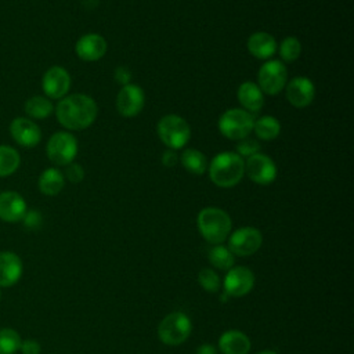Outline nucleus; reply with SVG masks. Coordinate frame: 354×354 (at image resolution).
Instances as JSON below:
<instances>
[{
  "label": "nucleus",
  "instance_id": "nucleus-1",
  "mask_svg": "<svg viewBox=\"0 0 354 354\" xmlns=\"http://www.w3.org/2000/svg\"><path fill=\"white\" fill-rule=\"evenodd\" d=\"M57 120L66 130H84L97 118V102L87 94L76 93L65 95L54 108Z\"/></svg>",
  "mask_w": 354,
  "mask_h": 354
},
{
  "label": "nucleus",
  "instance_id": "nucleus-2",
  "mask_svg": "<svg viewBox=\"0 0 354 354\" xmlns=\"http://www.w3.org/2000/svg\"><path fill=\"white\" fill-rule=\"evenodd\" d=\"M210 181L220 188L235 187L245 174V160L236 152H220L207 166Z\"/></svg>",
  "mask_w": 354,
  "mask_h": 354
},
{
  "label": "nucleus",
  "instance_id": "nucleus-3",
  "mask_svg": "<svg viewBox=\"0 0 354 354\" xmlns=\"http://www.w3.org/2000/svg\"><path fill=\"white\" fill-rule=\"evenodd\" d=\"M196 225L206 242L221 245L231 234L232 220L225 210L209 206L198 213Z\"/></svg>",
  "mask_w": 354,
  "mask_h": 354
},
{
  "label": "nucleus",
  "instance_id": "nucleus-4",
  "mask_svg": "<svg viewBox=\"0 0 354 354\" xmlns=\"http://www.w3.org/2000/svg\"><path fill=\"white\" fill-rule=\"evenodd\" d=\"M156 130L160 141L169 149L174 151L184 148L191 137V127L188 122L176 113L162 116L158 122Z\"/></svg>",
  "mask_w": 354,
  "mask_h": 354
},
{
  "label": "nucleus",
  "instance_id": "nucleus-5",
  "mask_svg": "<svg viewBox=\"0 0 354 354\" xmlns=\"http://www.w3.org/2000/svg\"><path fill=\"white\" fill-rule=\"evenodd\" d=\"M192 332V322L183 311H173L167 314L158 326L159 340L166 346L183 344Z\"/></svg>",
  "mask_w": 354,
  "mask_h": 354
},
{
  "label": "nucleus",
  "instance_id": "nucleus-6",
  "mask_svg": "<svg viewBox=\"0 0 354 354\" xmlns=\"http://www.w3.org/2000/svg\"><path fill=\"white\" fill-rule=\"evenodd\" d=\"M253 123L254 118L252 113L242 108H231L220 115L217 126L225 138L239 141L249 137V134L253 131Z\"/></svg>",
  "mask_w": 354,
  "mask_h": 354
},
{
  "label": "nucleus",
  "instance_id": "nucleus-7",
  "mask_svg": "<svg viewBox=\"0 0 354 354\" xmlns=\"http://www.w3.org/2000/svg\"><path fill=\"white\" fill-rule=\"evenodd\" d=\"M46 153L55 166H66L72 163L77 155V141L69 131H57L48 138Z\"/></svg>",
  "mask_w": 354,
  "mask_h": 354
},
{
  "label": "nucleus",
  "instance_id": "nucleus-8",
  "mask_svg": "<svg viewBox=\"0 0 354 354\" xmlns=\"http://www.w3.org/2000/svg\"><path fill=\"white\" fill-rule=\"evenodd\" d=\"M288 82V71L282 61L268 59L266 61L257 73V86L263 94L277 95L281 93Z\"/></svg>",
  "mask_w": 354,
  "mask_h": 354
},
{
  "label": "nucleus",
  "instance_id": "nucleus-9",
  "mask_svg": "<svg viewBox=\"0 0 354 354\" xmlns=\"http://www.w3.org/2000/svg\"><path fill=\"white\" fill-rule=\"evenodd\" d=\"M263 243L260 230L254 227H241L228 235V249L234 256L248 257L254 254Z\"/></svg>",
  "mask_w": 354,
  "mask_h": 354
},
{
  "label": "nucleus",
  "instance_id": "nucleus-10",
  "mask_svg": "<svg viewBox=\"0 0 354 354\" xmlns=\"http://www.w3.org/2000/svg\"><path fill=\"white\" fill-rule=\"evenodd\" d=\"M41 88L47 98L61 100L71 88V75L59 65L50 66L41 77Z\"/></svg>",
  "mask_w": 354,
  "mask_h": 354
},
{
  "label": "nucleus",
  "instance_id": "nucleus-11",
  "mask_svg": "<svg viewBox=\"0 0 354 354\" xmlns=\"http://www.w3.org/2000/svg\"><path fill=\"white\" fill-rule=\"evenodd\" d=\"M253 286H254V274L252 272V270L243 266H236L230 268L223 281L224 293L230 297L245 296L253 289Z\"/></svg>",
  "mask_w": 354,
  "mask_h": 354
},
{
  "label": "nucleus",
  "instance_id": "nucleus-12",
  "mask_svg": "<svg viewBox=\"0 0 354 354\" xmlns=\"http://www.w3.org/2000/svg\"><path fill=\"white\" fill-rule=\"evenodd\" d=\"M245 173L253 183L268 185L277 177V166L270 156L257 152L245 160Z\"/></svg>",
  "mask_w": 354,
  "mask_h": 354
},
{
  "label": "nucleus",
  "instance_id": "nucleus-13",
  "mask_svg": "<svg viewBox=\"0 0 354 354\" xmlns=\"http://www.w3.org/2000/svg\"><path fill=\"white\" fill-rule=\"evenodd\" d=\"M145 102L144 90L133 83L122 86L116 97V109L124 118H134L137 116Z\"/></svg>",
  "mask_w": 354,
  "mask_h": 354
},
{
  "label": "nucleus",
  "instance_id": "nucleus-14",
  "mask_svg": "<svg viewBox=\"0 0 354 354\" xmlns=\"http://www.w3.org/2000/svg\"><path fill=\"white\" fill-rule=\"evenodd\" d=\"M10 136L18 145L33 148L41 140V130L35 120L25 116H18L10 123Z\"/></svg>",
  "mask_w": 354,
  "mask_h": 354
},
{
  "label": "nucleus",
  "instance_id": "nucleus-15",
  "mask_svg": "<svg viewBox=\"0 0 354 354\" xmlns=\"http://www.w3.org/2000/svg\"><path fill=\"white\" fill-rule=\"evenodd\" d=\"M285 94L289 104L295 108L308 106L315 97V86L306 76H296L285 86Z\"/></svg>",
  "mask_w": 354,
  "mask_h": 354
},
{
  "label": "nucleus",
  "instance_id": "nucleus-16",
  "mask_svg": "<svg viewBox=\"0 0 354 354\" xmlns=\"http://www.w3.org/2000/svg\"><path fill=\"white\" fill-rule=\"evenodd\" d=\"M28 212L24 196L15 191L0 192V220L6 223H17L24 218Z\"/></svg>",
  "mask_w": 354,
  "mask_h": 354
},
{
  "label": "nucleus",
  "instance_id": "nucleus-17",
  "mask_svg": "<svg viewBox=\"0 0 354 354\" xmlns=\"http://www.w3.org/2000/svg\"><path fill=\"white\" fill-rule=\"evenodd\" d=\"M106 40L98 33H86L75 44L77 57L83 61L93 62L102 58L106 53Z\"/></svg>",
  "mask_w": 354,
  "mask_h": 354
},
{
  "label": "nucleus",
  "instance_id": "nucleus-18",
  "mask_svg": "<svg viewBox=\"0 0 354 354\" xmlns=\"http://www.w3.org/2000/svg\"><path fill=\"white\" fill-rule=\"evenodd\" d=\"M22 275V261L14 252H0V286L10 288L15 285Z\"/></svg>",
  "mask_w": 354,
  "mask_h": 354
},
{
  "label": "nucleus",
  "instance_id": "nucleus-19",
  "mask_svg": "<svg viewBox=\"0 0 354 354\" xmlns=\"http://www.w3.org/2000/svg\"><path fill=\"white\" fill-rule=\"evenodd\" d=\"M250 347V339L239 329H228L218 337L221 354H249Z\"/></svg>",
  "mask_w": 354,
  "mask_h": 354
},
{
  "label": "nucleus",
  "instance_id": "nucleus-20",
  "mask_svg": "<svg viewBox=\"0 0 354 354\" xmlns=\"http://www.w3.org/2000/svg\"><path fill=\"white\" fill-rule=\"evenodd\" d=\"M236 97L239 104L242 105V109H245L249 113L259 112L264 105V94L260 90V87L254 82H243L239 84Z\"/></svg>",
  "mask_w": 354,
  "mask_h": 354
},
{
  "label": "nucleus",
  "instance_id": "nucleus-21",
  "mask_svg": "<svg viewBox=\"0 0 354 354\" xmlns=\"http://www.w3.org/2000/svg\"><path fill=\"white\" fill-rule=\"evenodd\" d=\"M248 50L259 59H268L277 53L278 44L272 35L267 32H256L248 39Z\"/></svg>",
  "mask_w": 354,
  "mask_h": 354
},
{
  "label": "nucleus",
  "instance_id": "nucleus-22",
  "mask_svg": "<svg viewBox=\"0 0 354 354\" xmlns=\"http://www.w3.org/2000/svg\"><path fill=\"white\" fill-rule=\"evenodd\" d=\"M65 185L64 173L57 167H47L44 169L37 180L39 191L47 196L58 195Z\"/></svg>",
  "mask_w": 354,
  "mask_h": 354
},
{
  "label": "nucleus",
  "instance_id": "nucleus-23",
  "mask_svg": "<svg viewBox=\"0 0 354 354\" xmlns=\"http://www.w3.org/2000/svg\"><path fill=\"white\" fill-rule=\"evenodd\" d=\"M24 111L29 119H46L54 112V105L46 95H33L25 101Z\"/></svg>",
  "mask_w": 354,
  "mask_h": 354
},
{
  "label": "nucleus",
  "instance_id": "nucleus-24",
  "mask_svg": "<svg viewBox=\"0 0 354 354\" xmlns=\"http://www.w3.org/2000/svg\"><path fill=\"white\" fill-rule=\"evenodd\" d=\"M180 162L187 171L196 176H201L205 171H207V166H209V162L205 153L195 148L184 149L180 156Z\"/></svg>",
  "mask_w": 354,
  "mask_h": 354
},
{
  "label": "nucleus",
  "instance_id": "nucleus-25",
  "mask_svg": "<svg viewBox=\"0 0 354 354\" xmlns=\"http://www.w3.org/2000/svg\"><path fill=\"white\" fill-rule=\"evenodd\" d=\"M253 131L259 140L272 141L281 133V123L271 115L260 116L253 123Z\"/></svg>",
  "mask_w": 354,
  "mask_h": 354
},
{
  "label": "nucleus",
  "instance_id": "nucleus-26",
  "mask_svg": "<svg viewBox=\"0 0 354 354\" xmlns=\"http://www.w3.org/2000/svg\"><path fill=\"white\" fill-rule=\"evenodd\" d=\"M21 165L19 152L6 144H0V177H8L14 174Z\"/></svg>",
  "mask_w": 354,
  "mask_h": 354
},
{
  "label": "nucleus",
  "instance_id": "nucleus-27",
  "mask_svg": "<svg viewBox=\"0 0 354 354\" xmlns=\"http://www.w3.org/2000/svg\"><path fill=\"white\" fill-rule=\"evenodd\" d=\"M207 260L214 268L221 271H228L230 268L234 267L235 256L231 253V250L227 246L214 245L207 253Z\"/></svg>",
  "mask_w": 354,
  "mask_h": 354
},
{
  "label": "nucleus",
  "instance_id": "nucleus-28",
  "mask_svg": "<svg viewBox=\"0 0 354 354\" xmlns=\"http://www.w3.org/2000/svg\"><path fill=\"white\" fill-rule=\"evenodd\" d=\"M278 51H279V57H281L283 64L285 62H288V64L293 62L301 54V43H300V40L297 37L288 36L278 46Z\"/></svg>",
  "mask_w": 354,
  "mask_h": 354
},
{
  "label": "nucleus",
  "instance_id": "nucleus-29",
  "mask_svg": "<svg viewBox=\"0 0 354 354\" xmlns=\"http://www.w3.org/2000/svg\"><path fill=\"white\" fill-rule=\"evenodd\" d=\"M21 336L12 328L0 329V354H14L19 350Z\"/></svg>",
  "mask_w": 354,
  "mask_h": 354
},
{
  "label": "nucleus",
  "instance_id": "nucleus-30",
  "mask_svg": "<svg viewBox=\"0 0 354 354\" xmlns=\"http://www.w3.org/2000/svg\"><path fill=\"white\" fill-rule=\"evenodd\" d=\"M198 282L209 293L218 292V289L221 286L218 274L212 268H202L198 274Z\"/></svg>",
  "mask_w": 354,
  "mask_h": 354
},
{
  "label": "nucleus",
  "instance_id": "nucleus-31",
  "mask_svg": "<svg viewBox=\"0 0 354 354\" xmlns=\"http://www.w3.org/2000/svg\"><path fill=\"white\" fill-rule=\"evenodd\" d=\"M259 149H260L259 141L252 137H245V138L239 140L236 144V153L241 158H249V156L257 153Z\"/></svg>",
  "mask_w": 354,
  "mask_h": 354
},
{
  "label": "nucleus",
  "instance_id": "nucleus-32",
  "mask_svg": "<svg viewBox=\"0 0 354 354\" xmlns=\"http://www.w3.org/2000/svg\"><path fill=\"white\" fill-rule=\"evenodd\" d=\"M64 177H65L68 181H71V183H73V184H77V183H80V181L84 178V169H83L79 163L72 162V163L66 165Z\"/></svg>",
  "mask_w": 354,
  "mask_h": 354
},
{
  "label": "nucleus",
  "instance_id": "nucleus-33",
  "mask_svg": "<svg viewBox=\"0 0 354 354\" xmlns=\"http://www.w3.org/2000/svg\"><path fill=\"white\" fill-rule=\"evenodd\" d=\"M19 350L22 351V354H40L41 347L40 343L35 339H26L21 342Z\"/></svg>",
  "mask_w": 354,
  "mask_h": 354
},
{
  "label": "nucleus",
  "instance_id": "nucleus-34",
  "mask_svg": "<svg viewBox=\"0 0 354 354\" xmlns=\"http://www.w3.org/2000/svg\"><path fill=\"white\" fill-rule=\"evenodd\" d=\"M22 220H24V223H25V225L28 228L35 230V228H39L40 224H41V214L39 212H36V210H30V212L28 210Z\"/></svg>",
  "mask_w": 354,
  "mask_h": 354
},
{
  "label": "nucleus",
  "instance_id": "nucleus-35",
  "mask_svg": "<svg viewBox=\"0 0 354 354\" xmlns=\"http://www.w3.org/2000/svg\"><path fill=\"white\" fill-rule=\"evenodd\" d=\"M115 80L120 86H126L131 82V71L127 66H118L115 69Z\"/></svg>",
  "mask_w": 354,
  "mask_h": 354
},
{
  "label": "nucleus",
  "instance_id": "nucleus-36",
  "mask_svg": "<svg viewBox=\"0 0 354 354\" xmlns=\"http://www.w3.org/2000/svg\"><path fill=\"white\" fill-rule=\"evenodd\" d=\"M178 162V155L174 149H166L163 153H162V165L163 166H167V167H173L174 165H177Z\"/></svg>",
  "mask_w": 354,
  "mask_h": 354
},
{
  "label": "nucleus",
  "instance_id": "nucleus-37",
  "mask_svg": "<svg viewBox=\"0 0 354 354\" xmlns=\"http://www.w3.org/2000/svg\"><path fill=\"white\" fill-rule=\"evenodd\" d=\"M195 354H217V348H216L213 344L205 343V344H201V346L196 348V353H195Z\"/></svg>",
  "mask_w": 354,
  "mask_h": 354
},
{
  "label": "nucleus",
  "instance_id": "nucleus-38",
  "mask_svg": "<svg viewBox=\"0 0 354 354\" xmlns=\"http://www.w3.org/2000/svg\"><path fill=\"white\" fill-rule=\"evenodd\" d=\"M256 354H277V351H274V350H261V351H259Z\"/></svg>",
  "mask_w": 354,
  "mask_h": 354
},
{
  "label": "nucleus",
  "instance_id": "nucleus-39",
  "mask_svg": "<svg viewBox=\"0 0 354 354\" xmlns=\"http://www.w3.org/2000/svg\"><path fill=\"white\" fill-rule=\"evenodd\" d=\"M0 299H1V292H0Z\"/></svg>",
  "mask_w": 354,
  "mask_h": 354
}]
</instances>
